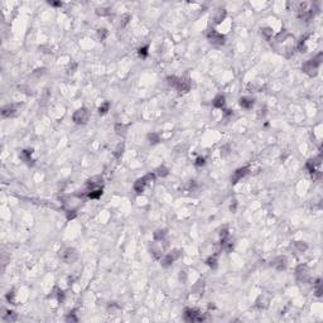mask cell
<instances>
[{"label":"cell","instance_id":"15","mask_svg":"<svg viewBox=\"0 0 323 323\" xmlns=\"http://www.w3.org/2000/svg\"><path fill=\"white\" fill-rule=\"evenodd\" d=\"M145 187H147V184H145V182H144V179L143 178H140V179H138L137 182L134 183V191L137 192V193H143L144 192V190H145Z\"/></svg>","mask_w":323,"mask_h":323},{"label":"cell","instance_id":"26","mask_svg":"<svg viewBox=\"0 0 323 323\" xmlns=\"http://www.w3.org/2000/svg\"><path fill=\"white\" fill-rule=\"evenodd\" d=\"M107 34H109V32H107V29H105V28L99 29V32H97V36H99V38H100L101 40L105 39V38L107 37Z\"/></svg>","mask_w":323,"mask_h":323},{"label":"cell","instance_id":"31","mask_svg":"<svg viewBox=\"0 0 323 323\" xmlns=\"http://www.w3.org/2000/svg\"><path fill=\"white\" fill-rule=\"evenodd\" d=\"M5 318H6L8 321H15V319H17V314H15V312H8V313H6V316H5Z\"/></svg>","mask_w":323,"mask_h":323},{"label":"cell","instance_id":"30","mask_svg":"<svg viewBox=\"0 0 323 323\" xmlns=\"http://www.w3.org/2000/svg\"><path fill=\"white\" fill-rule=\"evenodd\" d=\"M322 294V288H321V280L317 279V283H316V295L317 297H321Z\"/></svg>","mask_w":323,"mask_h":323},{"label":"cell","instance_id":"9","mask_svg":"<svg viewBox=\"0 0 323 323\" xmlns=\"http://www.w3.org/2000/svg\"><path fill=\"white\" fill-rule=\"evenodd\" d=\"M272 266L276 270H284L287 268V259L284 256H278L272 261Z\"/></svg>","mask_w":323,"mask_h":323},{"label":"cell","instance_id":"6","mask_svg":"<svg viewBox=\"0 0 323 323\" xmlns=\"http://www.w3.org/2000/svg\"><path fill=\"white\" fill-rule=\"evenodd\" d=\"M207 38L210 40V43L215 44V46H222L225 44V36H222L221 33H218L217 30L211 29L210 32L207 33Z\"/></svg>","mask_w":323,"mask_h":323},{"label":"cell","instance_id":"13","mask_svg":"<svg viewBox=\"0 0 323 323\" xmlns=\"http://www.w3.org/2000/svg\"><path fill=\"white\" fill-rule=\"evenodd\" d=\"M295 273H297V276L299 280H306L308 276V268L306 265H299L295 270Z\"/></svg>","mask_w":323,"mask_h":323},{"label":"cell","instance_id":"34","mask_svg":"<svg viewBox=\"0 0 323 323\" xmlns=\"http://www.w3.org/2000/svg\"><path fill=\"white\" fill-rule=\"evenodd\" d=\"M66 319H67V321H75V322L77 321V318L73 316V313H69V314L67 316V318H66Z\"/></svg>","mask_w":323,"mask_h":323},{"label":"cell","instance_id":"10","mask_svg":"<svg viewBox=\"0 0 323 323\" xmlns=\"http://www.w3.org/2000/svg\"><path fill=\"white\" fill-rule=\"evenodd\" d=\"M225 103H226V97L225 95H217L213 100H212V106L216 107V109H223L225 107Z\"/></svg>","mask_w":323,"mask_h":323},{"label":"cell","instance_id":"19","mask_svg":"<svg viewBox=\"0 0 323 323\" xmlns=\"http://www.w3.org/2000/svg\"><path fill=\"white\" fill-rule=\"evenodd\" d=\"M165 235H167V231L165 230H157L154 232V240H157V241H162L163 238L165 237Z\"/></svg>","mask_w":323,"mask_h":323},{"label":"cell","instance_id":"17","mask_svg":"<svg viewBox=\"0 0 323 323\" xmlns=\"http://www.w3.org/2000/svg\"><path fill=\"white\" fill-rule=\"evenodd\" d=\"M226 18V10L225 9H218L217 12H216V14H215V23L216 24H220L222 20Z\"/></svg>","mask_w":323,"mask_h":323},{"label":"cell","instance_id":"3","mask_svg":"<svg viewBox=\"0 0 323 323\" xmlns=\"http://www.w3.org/2000/svg\"><path fill=\"white\" fill-rule=\"evenodd\" d=\"M88 118H90V112L85 107H82V109H78L75 114H73V116H72V120H73L76 124L78 125H83V124H86L88 121Z\"/></svg>","mask_w":323,"mask_h":323},{"label":"cell","instance_id":"29","mask_svg":"<svg viewBox=\"0 0 323 323\" xmlns=\"http://www.w3.org/2000/svg\"><path fill=\"white\" fill-rule=\"evenodd\" d=\"M131 17H130V14H125L122 18H121V20H120V25L121 27H125L126 25L128 23H129V19H130Z\"/></svg>","mask_w":323,"mask_h":323},{"label":"cell","instance_id":"28","mask_svg":"<svg viewBox=\"0 0 323 323\" xmlns=\"http://www.w3.org/2000/svg\"><path fill=\"white\" fill-rule=\"evenodd\" d=\"M148 46H145V47H141V48H139V56L141 57V58H145L148 56Z\"/></svg>","mask_w":323,"mask_h":323},{"label":"cell","instance_id":"32","mask_svg":"<svg viewBox=\"0 0 323 323\" xmlns=\"http://www.w3.org/2000/svg\"><path fill=\"white\" fill-rule=\"evenodd\" d=\"M205 163H206V159L203 157H198V158L196 159V162H194V164L197 167H202V165H205Z\"/></svg>","mask_w":323,"mask_h":323},{"label":"cell","instance_id":"12","mask_svg":"<svg viewBox=\"0 0 323 323\" xmlns=\"http://www.w3.org/2000/svg\"><path fill=\"white\" fill-rule=\"evenodd\" d=\"M17 112V107L15 105H13V103H10V105H6L2 109V115L4 118H8V116H13L14 114Z\"/></svg>","mask_w":323,"mask_h":323},{"label":"cell","instance_id":"21","mask_svg":"<svg viewBox=\"0 0 323 323\" xmlns=\"http://www.w3.org/2000/svg\"><path fill=\"white\" fill-rule=\"evenodd\" d=\"M261 34L264 36V38L270 39L273 37V29L272 28H264V29H261Z\"/></svg>","mask_w":323,"mask_h":323},{"label":"cell","instance_id":"20","mask_svg":"<svg viewBox=\"0 0 323 323\" xmlns=\"http://www.w3.org/2000/svg\"><path fill=\"white\" fill-rule=\"evenodd\" d=\"M168 173H169L168 168H165L164 165L159 167V168H157V171H155V174L159 175V177H165V175H168Z\"/></svg>","mask_w":323,"mask_h":323},{"label":"cell","instance_id":"22","mask_svg":"<svg viewBox=\"0 0 323 323\" xmlns=\"http://www.w3.org/2000/svg\"><path fill=\"white\" fill-rule=\"evenodd\" d=\"M115 131H116V134H119V135H125V131H126V126H125V125H122V124H116Z\"/></svg>","mask_w":323,"mask_h":323},{"label":"cell","instance_id":"11","mask_svg":"<svg viewBox=\"0 0 323 323\" xmlns=\"http://www.w3.org/2000/svg\"><path fill=\"white\" fill-rule=\"evenodd\" d=\"M254 103H255V100H254L253 97H247V96H245V97H241V99H240V106H241L242 109L250 110V109H251V107L254 106Z\"/></svg>","mask_w":323,"mask_h":323},{"label":"cell","instance_id":"18","mask_svg":"<svg viewBox=\"0 0 323 323\" xmlns=\"http://www.w3.org/2000/svg\"><path fill=\"white\" fill-rule=\"evenodd\" d=\"M110 110V102L109 101H105L103 103H101L100 107H99V114L100 115H105V114Z\"/></svg>","mask_w":323,"mask_h":323},{"label":"cell","instance_id":"33","mask_svg":"<svg viewBox=\"0 0 323 323\" xmlns=\"http://www.w3.org/2000/svg\"><path fill=\"white\" fill-rule=\"evenodd\" d=\"M97 14L99 15H106V14H109V10L107 9H97Z\"/></svg>","mask_w":323,"mask_h":323},{"label":"cell","instance_id":"2","mask_svg":"<svg viewBox=\"0 0 323 323\" xmlns=\"http://www.w3.org/2000/svg\"><path fill=\"white\" fill-rule=\"evenodd\" d=\"M167 81H168L169 85L172 87H174L179 93H186V92H188L190 88H191V83L187 80L181 78V77L169 76V77H167Z\"/></svg>","mask_w":323,"mask_h":323},{"label":"cell","instance_id":"1","mask_svg":"<svg viewBox=\"0 0 323 323\" xmlns=\"http://www.w3.org/2000/svg\"><path fill=\"white\" fill-rule=\"evenodd\" d=\"M322 63V53L317 54L316 57H313L312 59H308L306 61L303 66H302V69H303L304 73L309 75V76H316L317 72H318V68Z\"/></svg>","mask_w":323,"mask_h":323},{"label":"cell","instance_id":"7","mask_svg":"<svg viewBox=\"0 0 323 323\" xmlns=\"http://www.w3.org/2000/svg\"><path fill=\"white\" fill-rule=\"evenodd\" d=\"M178 256H179V251H178V250H173V251H171V253H168L167 255H164V257L162 260L163 266H169V265H172L175 261V259H178Z\"/></svg>","mask_w":323,"mask_h":323},{"label":"cell","instance_id":"35","mask_svg":"<svg viewBox=\"0 0 323 323\" xmlns=\"http://www.w3.org/2000/svg\"><path fill=\"white\" fill-rule=\"evenodd\" d=\"M49 4L53 5V6H61L62 5V3H53V2H49Z\"/></svg>","mask_w":323,"mask_h":323},{"label":"cell","instance_id":"14","mask_svg":"<svg viewBox=\"0 0 323 323\" xmlns=\"http://www.w3.org/2000/svg\"><path fill=\"white\" fill-rule=\"evenodd\" d=\"M32 153H33V150L32 149H25V150H22L20 152V159L22 160H24L25 163H28V164H30V162H33L32 160Z\"/></svg>","mask_w":323,"mask_h":323},{"label":"cell","instance_id":"25","mask_svg":"<svg viewBox=\"0 0 323 323\" xmlns=\"http://www.w3.org/2000/svg\"><path fill=\"white\" fill-rule=\"evenodd\" d=\"M294 247L298 249V250H297L298 253H303V251H306V250H307V245L303 244V242H295V244H294Z\"/></svg>","mask_w":323,"mask_h":323},{"label":"cell","instance_id":"4","mask_svg":"<svg viewBox=\"0 0 323 323\" xmlns=\"http://www.w3.org/2000/svg\"><path fill=\"white\" fill-rule=\"evenodd\" d=\"M77 257H78V254L73 247H67L61 253V259L63 260L66 264L73 263L75 260H77Z\"/></svg>","mask_w":323,"mask_h":323},{"label":"cell","instance_id":"23","mask_svg":"<svg viewBox=\"0 0 323 323\" xmlns=\"http://www.w3.org/2000/svg\"><path fill=\"white\" fill-rule=\"evenodd\" d=\"M207 265L208 266H211V268H216V265H217V257L215 256V255H212V256H210L207 259Z\"/></svg>","mask_w":323,"mask_h":323},{"label":"cell","instance_id":"16","mask_svg":"<svg viewBox=\"0 0 323 323\" xmlns=\"http://www.w3.org/2000/svg\"><path fill=\"white\" fill-rule=\"evenodd\" d=\"M102 196V188H93L90 192H87V197L91 200H97Z\"/></svg>","mask_w":323,"mask_h":323},{"label":"cell","instance_id":"8","mask_svg":"<svg viewBox=\"0 0 323 323\" xmlns=\"http://www.w3.org/2000/svg\"><path fill=\"white\" fill-rule=\"evenodd\" d=\"M247 173H249V168H247V167H242V168L236 169V171L234 172V174L231 175V182H232L234 184L237 183V182H240Z\"/></svg>","mask_w":323,"mask_h":323},{"label":"cell","instance_id":"24","mask_svg":"<svg viewBox=\"0 0 323 323\" xmlns=\"http://www.w3.org/2000/svg\"><path fill=\"white\" fill-rule=\"evenodd\" d=\"M122 153H124V144H119L118 148H116V150H115V153H114V155H115V158L119 159L121 155H122Z\"/></svg>","mask_w":323,"mask_h":323},{"label":"cell","instance_id":"5","mask_svg":"<svg viewBox=\"0 0 323 323\" xmlns=\"http://www.w3.org/2000/svg\"><path fill=\"white\" fill-rule=\"evenodd\" d=\"M184 319L187 322H196V321H203V317L201 316L200 310L196 308H186L184 309Z\"/></svg>","mask_w":323,"mask_h":323},{"label":"cell","instance_id":"27","mask_svg":"<svg viewBox=\"0 0 323 323\" xmlns=\"http://www.w3.org/2000/svg\"><path fill=\"white\" fill-rule=\"evenodd\" d=\"M149 140H150V143L152 144H157L160 139H159V135L158 134H155V133H152V134H149Z\"/></svg>","mask_w":323,"mask_h":323}]
</instances>
